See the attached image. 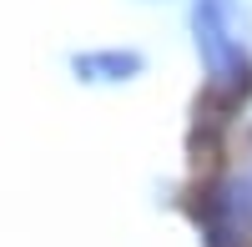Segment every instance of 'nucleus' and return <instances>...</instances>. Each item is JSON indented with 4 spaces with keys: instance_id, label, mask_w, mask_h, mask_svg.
Returning a JSON list of instances; mask_svg holds the SVG:
<instances>
[{
    "instance_id": "1",
    "label": "nucleus",
    "mask_w": 252,
    "mask_h": 247,
    "mask_svg": "<svg viewBox=\"0 0 252 247\" xmlns=\"http://www.w3.org/2000/svg\"><path fill=\"white\" fill-rule=\"evenodd\" d=\"M192 35L207 61V116L222 126L252 96V56L237 26V0H192Z\"/></svg>"
},
{
    "instance_id": "2",
    "label": "nucleus",
    "mask_w": 252,
    "mask_h": 247,
    "mask_svg": "<svg viewBox=\"0 0 252 247\" xmlns=\"http://www.w3.org/2000/svg\"><path fill=\"white\" fill-rule=\"evenodd\" d=\"M197 227L202 247H247L252 242V182L222 177L197 202Z\"/></svg>"
},
{
    "instance_id": "3",
    "label": "nucleus",
    "mask_w": 252,
    "mask_h": 247,
    "mask_svg": "<svg viewBox=\"0 0 252 247\" xmlns=\"http://www.w3.org/2000/svg\"><path fill=\"white\" fill-rule=\"evenodd\" d=\"M71 71L81 81H136L146 71V56L131 46H111V51H81L71 61Z\"/></svg>"
}]
</instances>
